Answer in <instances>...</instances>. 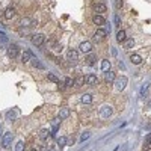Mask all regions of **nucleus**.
<instances>
[{
  "label": "nucleus",
  "instance_id": "f257e3e1",
  "mask_svg": "<svg viewBox=\"0 0 151 151\" xmlns=\"http://www.w3.org/2000/svg\"><path fill=\"white\" fill-rule=\"evenodd\" d=\"M127 86V77H124V76H121V77L115 79V91H124V88Z\"/></svg>",
  "mask_w": 151,
  "mask_h": 151
},
{
  "label": "nucleus",
  "instance_id": "f03ea898",
  "mask_svg": "<svg viewBox=\"0 0 151 151\" xmlns=\"http://www.w3.org/2000/svg\"><path fill=\"white\" fill-rule=\"evenodd\" d=\"M106 30L104 29H98L95 33H94V36H92V41L94 42H103V40L106 38Z\"/></svg>",
  "mask_w": 151,
  "mask_h": 151
},
{
  "label": "nucleus",
  "instance_id": "7ed1b4c3",
  "mask_svg": "<svg viewBox=\"0 0 151 151\" xmlns=\"http://www.w3.org/2000/svg\"><path fill=\"white\" fill-rule=\"evenodd\" d=\"M8 55H9V58H17V56L20 55L18 45H17V44H9V45H8Z\"/></svg>",
  "mask_w": 151,
  "mask_h": 151
},
{
  "label": "nucleus",
  "instance_id": "20e7f679",
  "mask_svg": "<svg viewBox=\"0 0 151 151\" xmlns=\"http://www.w3.org/2000/svg\"><path fill=\"white\" fill-rule=\"evenodd\" d=\"M32 42H33V45H36V47H41V45L45 42V36L41 35V33L33 35V36H32Z\"/></svg>",
  "mask_w": 151,
  "mask_h": 151
},
{
  "label": "nucleus",
  "instance_id": "39448f33",
  "mask_svg": "<svg viewBox=\"0 0 151 151\" xmlns=\"http://www.w3.org/2000/svg\"><path fill=\"white\" fill-rule=\"evenodd\" d=\"M112 113H113V110H112V107H109V106H103L101 109H100V116L104 118V119L110 118Z\"/></svg>",
  "mask_w": 151,
  "mask_h": 151
},
{
  "label": "nucleus",
  "instance_id": "423d86ee",
  "mask_svg": "<svg viewBox=\"0 0 151 151\" xmlns=\"http://www.w3.org/2000/svg\"><path fill=\"white\" fill-rule=\"evenodd\" d=\"M67 59H68L70 62H77V60H79V52H77V50H68Z\"/></svg>",
  "mask_w": 151,
  "mask_h": 151
},
{
  "label": "nucleus",
  "instance_id": "0eeeda50",
  "mask_svg": "<svg viewBox=\"0 0 151 151\" xmlns=\"http://www.w3.org/2000/svg\"><path fill=\"white\" fill-rule=\"evenodd\" d=\"M11 142H12V133H5L3 134V139H2V147L3 148H8L9 145H11Z\"/></svg>",
  "mask_w": 151,
  "mask_h": 151
},
{
  "label": "nucleus",
  "instance_id": "6e6552de",
  "mask_svg": "<svg viewBox=\"0 0 151 151\" xmlns=\"http://www.w3.org/2000/svg\"><path fill=\"white\" fill-rule=\"evenodd\" d=\"M92 9H94L95 14H98V15H101L103 12H106V6H104V3H94Z\"/></svg>",
  "mask_w": 151,
  "mask_h": 151
},
{
  "label": "nucleus",
  "instance_id": "1a4fd4ad",
  "mask_svg": "<svg viewBox=\"0 0 151 151\" xmlns=\"http://www.w3.org/2000/svg\"><path fill=\"white\" fill-rule=\"evenodd\" d=\"M80 52L82 53H91V48H92V44L89 42V41H85V42H82L80 44Z\"/></svg>",
  "mask_w": 151,
  "mask_h": 151
},
{
  "label": "nucleus",
  "instance_id": "9d476101",
  "mask_svg": "<svg viewBox=\"0 0 151 151\" xmlns=\"http://www.w3.org/2000/svg\"><path fill=\"white\" fill-rule=\"evenodd\" d=\"M92 23L95 24V26H103V24H106V20H104V17L103 15H95L94 18H92Z\"/></svg>",
  "mask_w": 151,
  "mask_h": 151
},
{
  "label": "nucleus",
  "instance_id": "9b49d317",
  "mask_svg": "<svg viewBox=\"0 0 151 151\" xmlns=\"http://www.w3.org/2000/svg\"><path fill=\"white\" fill-rule=\"evenodd\" d=\"M17 116H18V109H11V110L6 112V118L9 121H14Z\"/></svg>",
  "mask_w": 151,
  "mask_h": 151
},
{
  "label": "nucleus",
  "instance_id": "f8f14e48",
  "mask_svg": "<svg viewBox=\"0 0 151 151\" xmlns=\"http://www.w3.org/2000/svg\"><path fill=\"white\" fill-rule=\"evenodd\" d=\"M103 79L107 82V83H110V82H113L116 77H115V71H107V73H104V76H103Z\"/></svg>",
  "mask_w": 151,
  "mask_h": 151
},
{
  "label": "nucleus",
  "instance_id": "ddd939ff",
  "mask_svg": "<svg viewBox=\"0 0 151 151\" xmlns=\"http://www.w3.org/2000/svg\"><path fill=\"white\" fill-rule=\"evenodd\" d=\"M33 59V53L30 52V50H26V52L23 53V56H21V60L24 62V64H27L29 60H32Z\"/></svg>",
  "mask_w": 151,
  "mask_h": 151
},
{
  "label": "nucleus",
  "instance_id": "4468645a",
  "mask_svg": "<svg viewBox=\"0 0 151 151\" xmlns=\"http://www.w3.org/2000/svg\"><path fill=\"white\" fill-rule=\"evenodd\" d=\"M95 62H97V55H94V53H89V55H88L86 56V64L88 65H94L95 64Z\"/></svg>",
  "mask_w": 151,
  "mask_h": 151
},
{
  "label": "nucleus",
  "instance_id": "2eb2a0df",
  "mask_svg": "<svg viewBox=\"0 0 151 151\" xmlns=\"http://www.w3.org/2000/svg\"><path fill=\"white\" fill-rule=\"evenodd\" d=\"M109 68H110V62H109L107 59L101 60V64H100V70H101L103 73H107V71H109Z\"/></svg>",
  "mask_w": 151,
  "mask_h": 151
},
{
  "label": "nucleus",
  "instance_id": "dca6fc26",
  "mask_svg": "<svg viewBox=\"0 0 151 151\" xmlns=\"http://www.w3.org/2000/svg\"><path fill=\"white\" fill-rule=\"evenodd\" d=\"M5 18L6 20H11V18H14V15H15V9L14 8H8L6 11H5Z\"/></svg>",
  "mask_w": 151,
  "mask_h": 151
},
{
  "label": "nucleus",
  "instance_id": "f3484780",
  "mask_svg": "<svg viewBox=\"0 0 151 151\" xmlns=\"http://www.w3.org/2000/svg\"><path fill=\"white\" fill-rule=\"evenodd\" d=\"M68 116H70V109H68V107L60 109V112H59V116H58V118H60V119H65V118H68Z\"/></svg>",
  "mask_w": 151,
  "mask_h": 151
},
{
  "label": "nucleus",
  "instance_id": "a211bd4d",
  "mask_svg": "<svg viewBox=\"0 0 151 151\" xmlns=\"http://www.w3.org/2000/svg\"><path fill=\"white\" fill-rule=\"evenodd\" d=\"M85 83H88V85H95V83H97V77H95L94 74L86 76V77H85Z\"/></svg>",
  "mask_w": 151,
  "mask_h": 151
},
{
  "label": "nucleus",
  "instance_id": "6ab92c4d",
  "mask_svg": "<svg viewBox=\"0 0 151 151\" xmlns=\"http://www.w3.org/2000/svg\"><path fill=\"white\" fill-rule=\"evenodd\" d=\"M82 103L83 104H91L92 103V95L91 94H83L82 95Z\"/></svg>",
  "mask_w": 151,
  "mask_h": 151
},
{
  "label": "nucleus",
  "instance_id": "aec40b11",
  "mask_svg": "<svg viewBox=\"0 0 151 151\" xmlns=\"http://www.w3.org/2000/svg\"><path fill=\"white\" fill-rule=\"evenodd\" d=\"M130 60L133 62V64H136V65H139L141 62H142V58H141L139 55H132V56H130Z\"/></svg>",
  "mask_w": 151,
  "mask_h": 151
},
{
  "label": "nucleus",
  "instance_id": "412c9836",
  "mask_svg": "<svg viewBox=\"0 0 151 151\" xmlns=\"http://www.w3.org/2000/svg\"><path fill=\"white\" fill-rule=\"evenodd\" d=\"M148 88H150V83H148V82L142 85V88H141V97H145V95H147V92H148Z\"/></svg>",
  "mask_w": 151,
  "mask_h": 151
},
{
  "label": "nucleus",
  "instance_id": "4be33fe9",
  "mask_svg": "<svg viewBox=\"0 0 151 151\" xmlns=\"http://www.w3.org/2000/svg\"><path fill=\"white\" fill-rule=\"evenodd\" d=\"M148 150H151V134L145 139V144H144V151H148Z\"/></svg>",
  "mask_w": 151,
  "mask_h": 151
},
{
  "label": "nucleus",
  "instance_id": "5701e85b",
  "mask_svg": "<svg viewBox=\"0 0 151 151\" xmlns=\"http://www.w3.org/2000/svg\"><path fill=\"white\" fill-rule=\"evenodd\" d=\"M30 24H32V20H30L29 17L23 18V20L20 21V26H21V27H24V26H30Z\"/></svg>",
  "mask_w": 151,
  "mask_h": 151
},
{
  "label": "nucleus",
  "instance_id": "b1692460",
  "mask_svg": "<svg viewBox=\"0 0 151 151\" xmlns=\"http://www.w3.org/2000/svg\"><path fill=\"white\" fill-rule=\"evenodd\" d=\"M89 137H91V132H83L79 141H80V142H85V141H88V139H89Z\"/></svg>",
  "mask_w": 151,
  "mask_h": 151
},
{
  "label": "nucleus",
  "instance_id": "393cba45",
  "mask_svg": "<svg viewBox=\"0 0 151 151\" xmlns=\"http://www.w3.org/2000/svg\"><path fill=\"white\" fill-rule=\"evenodd\" d=\"M133 45H134V40H133V38L125 40V42H124V47H125V48H132Z\"/></svg>",
  "mask_w": 151,
  "mask_h": 151
},
{
  "label": "nucleus",
  "instance_id": "a878e982",
  "mask_svg": "<svg viewBox=\"0 0 151 151\" xmlns=\"http://www.w3.org/2000/svg\"><path fill=\"white\" fill-rule=\"evenodd\" d=\"M50 48H52V50H55V52H60V50H62V45H60V44H58V42L55 41V42H52V44H50Z\"/></svg>",
  "mask_w": 151,
  "mask_h": 151
},
{
  "label": "nucleus",
  "instance_id": "bb28decb",
  "mask_svg": "<svg viewBox=\"0 0 151 151\" xmlns=\"http://www.w3.org/2000/svg\"><path fill=\"white\" fill-rule=\"evenodd\" d=\"M116 40H118L119 42L125 41V32H124V30H119V32L116 33Z\"/></svg>",
  "mask_w": 151,
  "mask_h": 151
},
{
  "label": "nucleus",
  "instance_id": "cd10ccee",
  "mask_svg": "<svg viewBox=\"0 0 151 151\" xmlns=\"http://www.w3.org/2000/svg\"><path fill=\"white\" fill-rule=\"evenodd\" d=\"M64 86H65V88L74 86V79H70V77H67V79L64 80Z\"/></svg>",
  "mask_w": 151,
  "mask_h": 151
},
{
  "label": "nucleus",
  "instance_id": "c85d7f7f",
  "mask_svg": "<svg viewBox=\"0 0 151 151\" xmlns=\"http://www.w3.org/2000/svg\"><path fill=\"white\" fill-rule=\"evenodd\" d=\"M83 83H85V77H82V76H79V77L74 80V85L76 86H82Z\"/></svg>",
  "mask_w": 151,
  "mask_h": 151
},
{
  "label": "nucleus",
  "instance_id": "c756f323",
  "mask_svg": "<svg viewBox=\"0 0 151 151\" xmlns=\"http://www.w3.org/2000/svg\"><path fill=\"white\" fill-rule=\"evenodd\" d=\"M15 151H24V142H23V141H18V142H17Z\"/></svg>",
  "mask_w": 151,
  "mask_h": 151
},
{
  "label": "nucleus",
  "instance_id": "7c9ffc66",
  "mask_svg": "<svg viewBox=\"0 0 151 151\" xmlns=\"http://www.w3.org/2000/svg\"><path fill=\"white\" fill-rule=\"evenodd\" d=\"M58 144H59V147H65L67 145V137H58Z\"/></svg>",
  "mask_w": 151,
  "mask_h": 151
},
{
  "label": "nucleus",
  "instance_id": "2f4dec72",
  "mask_svg": "<svg viewBox=\"0 0 151 151\" xmlns=\"http://www.w3.org/2000/svg\"><path fill=\"white\" fill-rule=\"evenodd\" d=\"M32 64H33V65H35L36 68H44V67L41 65V62L38 60V59H32Z\"/></svg>",
  "mask_w": 151,
  "mask_h": 151
},
{
  "label": "nucleus",
  "instance_id": "473e14b6",
  "mask_svg": "<svg viewBox=\"0 0 151 151\" xmlns=\"http://www.w3.org/2000/svg\"><path fill=\"white\" fill-rule=\"evenodd\" d=\"M47 77H48V80H50V82H55V83H58V82H59V80H58V77H56L55 74H48Z\"/></svg>",
  "mask_w": 151,
  "mask_h": 151
},
{
  "label": "nucleus",
  "instance_id": "72a5a7b5",
  "mask_svg": "<svg viewBox=\"0 0 151 151\" xmlns=\"http://www.w3.org/2000/svg\"><path fill=\"white\" fill-rule=\"evenodd\" d=\"M40 136H41V139H47V137H48V132L47 130H41Z\"/></svg>",
  "mask_w": 151,
  "mask_h": 151
},
{
  "label": "nucleus",
  "instance_id": "f704fd0d",
  "mask_svg": "<svg viewBox=\"0 0 151 151\" xmlns=\"http://www.w3.org/2000/svg\"><path fill=\"white\" fill-rule=\"evenodd\" d=\"M6 42H8V38H0V48H2V47H5L6 45Z\"/></svg>",
  "mask_w": 151,
  "mask_h": 151
},
{
  "label": "nucleus",
  "instance_id": "c9c22d12",
  "mask_svg": "<svg viewBox=\"0 0 151 151\" xmlns=\"http://www.w3.org/2000/svg\"><path fill=\"white\" fill-rule=\"evenodd\" d=\"M124 6V2L122 0H116V8H122Z\"/></svg>",
  "mask_w": 151,
  "mask_h": 151
},
{
  "label": "nucleus",
  "instance_id": "e433bc0d",
  "mask_svg": "<svg viewBox=\"0 0 151 151\" xmlns=\"http://www.w3.org/2000/svg\"><path fill=\"white\" fill-rule=\"evenodd\" d=\"M0 136H2V125H0Z\"/></svg>",
  "mask_w": 151,
  "mask_h": 151
},
{
  "label": "nucleus",
  "instance_id": "4c0bfd02",
  "mask_svg": "<svg viewBox=\"0 0 151 151\" xmlns=\"http://www.w3.org/2000/svg\"><path fill=\"white\" fill-rule=\"evenodd\" d=\"M30 151H38V150H35V148H33V150H30Z\"/></svg>",
  "mask_w": 151,
  "mask_h": 151
},
{
  "label": "nucleus",
  "instance_id": "58836bf2",
  "mask_svg": "<svg viewBox=\"0 0 151 151\" xmlns=\"http://www.w3.org/2000/svg\"><path fill=\"white\" fill-rule=\"evenodd\" d=\"M150 103H151V101H150Z\"/></svg>",
  "mask_w": 151,
  "mask_h": 151
}]
</instances>
